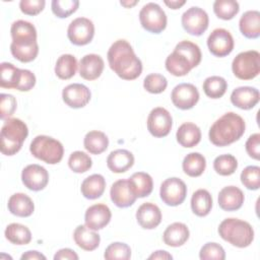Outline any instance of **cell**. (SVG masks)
<instances>
[{
  "instance_id": "cell-42",
  "label": "cell",
  "mask_w": 260,
  "mask_h": 260,
  "mask_svg": "<svg viewBox=\"0 0 260 260\" xmlns=\"http://www.w3.org/2000/svg\"><path fill=\"white\" fill-rule=\"evenodd\" d=\"M104 257L108 260H128L131 258V249L125 243L114 242L106 248Z\"/></svg>"
},
{
  "instance_id": "cell-31",
  "label": "cell",
  "mask_w": 260,
  "mask_h": 260,
  "mask_svg": "<svg viewBox=\"0 0 260 260\" xmlns=\"http://www.w3.org/2000/svg\"><path fill=\"white\" fill-rule=\"evenodd\" d=\"M22 77V69L15 67L12 63L2 62L0 64V86L3 88L18 89Z\"/></svg>"
},
{
  "instance_id": "cell-12",
  "label": "cell",
  "mask_w": 260,
  "mask_h": 260,
  "mask_svg": "<svg viewBox=\"0 0 260 260\" xmlns=\"http://www.w3.org/2000/svg\"><path fill=\"white\" fill-rule=\"evenodd\" d=\"M94 36V25L86 17L73 19L67 28V37L75 46H84L91 42Z\"/></svg>"
},
{
  "instance_id": "cell-49",
  "label": "cell",
  "mask_w": 260,
  "mask_h": 260,
  "mask_svg": "<svg viewBox=\"0 0 260 260\" xmlns=\"http://www.w3.org/2000/svg\"><path fill=\"white\" fill-rule=\"evenodd\" d=\"M246 151L250 157L254 159H259L260 156V134H252L246 141Z\"/></svg>"
},
{
  "instance_id": "cell-5",
  "label": "cell",
  "mask_w": 260,
  "mask_h": 260,
  "mask_svg": "<svg viewBox=\"0 0 260 260\" xmlns=\"http://www.w3.org/2000/svg\"><path fill=\"white\" fill-rule=\"evenodd\" d=\"M28 135L26 124L17 118L6 119L0 133L1 152L5 155L17 153Z\"/></svg>"
},
{
  "instance_id": "cell-50",
  "label": "cell",
  "mask_w": 260,
  "mask_h": 260,
  "mask_svg": "<svg viewBox=\"0 0 260 260\" xmlns=\"http://www.w3.org/2000/svg\"><path fill=\"white\" fill-rule=\"evenodd\" d=\"M36 84V76L35 74L27 70V69H22V77H21V82L17 90L19 91H28L30 90Z\"/></svg>"
},
{
  "instance_id": "cell-37",
  "label": "cell",
  "mask_w": 260,
  "mask_h": 260,
  "mask_svg": "<svg viewBox=\"0 0 260 260\" xmlns=\"http://www.w3.org/2000/svg\"><path fill=\"white\" fill-rule=\"evenodd\" d=\"M5 238L14 245H26L31 241V233L21 223H10L5 229Z\"/></svg>"
},
{
  "instance_id": "cell-41",
  "label": "cell",
  "mask_w": 260,
  "mask_h": 260,
  "mask_svg": "<svg viewBox=\"0 0 260 260\" xmlns=\"http://www.w3.org/2000/svg\"><path fill=\"white\" fill-rule=\"evenodd\" d=\"M68 166L74 173L82 174L91 168L92 160L87 153L76 150L70 154L68 158Z\"/></svg>"
},
{
  "instance_id": "cell-18",
  "label": "cell",
  "mask_w": 260,
  "mask_h": 260,
  "mask_svg": "<svg viewBox=\"0 0 260 260\" xmlns=\"http://www.w3.org/2000/svg\"><path fill=\"white\" fill-rule=\"evenodd\" d=\"M111 200L120 208H126L134 204L137 197L132 191L128 179H121L116 181L110 190Z\"/></svg>"
},
{
  "instance_id": "cell-24",
  "label": "cell",
  "mask_w": 260,
  "mask_h": 260,
  "mask_svg": "<svg viewBox=\"0 0 260 260\" xmlns=\"http://www.w3.org/2000/svg\"><path fill=\"white\" fill-rule=\"evenodd\" d=\"M134 165V155L127 149L113 150L107 158V166L110 171L116 174L127 172Z\"/></svg>"
},
{
  "instance_id": "cell-11",
  "label": "cell",
  "mask_w": 260,
  "mask_h": 260,
  "mask_svg": "<svg viewBox=\"0 0 260 260\" xmlns=\"http://www.w3.org/2000/svg\"><path fill=\"white\" fill-rule=\"evenodd\" d=\"M160 199L169 206H178L182 204L187 195V186L184 181L173 177L166 179L159 189Z\"/></svg>"
},
{
  "instance_id": "cell-17",
  "label": "cell",
  "mask_w": 260,
  "mask_h": 260,
  "mask_svg": "<svg viewBox=\"0 0 260 260\" xmlns=\"http://www.w3.org/2000/svg\"><path fill=\"white\" fill-rule=\"evenodd\" d=\"M90 90L81 83H71L62 90L63 102L70 108L80 109L85 107L90 101Z\"/></svg>"
},
{
  "instance_id": "cell-6",
  "label": "cell",
  "mask_w": 260,
  "mask_h": 260,
  "mask_svg": "<svg viewBox=\"0 0 260 260\" xmlns=\"http://www.w3.org/2000/svg\"><path fill=\"white\" fill-rule=\"evenodd\" d=\"M218 234L222 240L238 248H246L254 240L252 225L248 221L234 217L225 218L219 223Z\"/></svg>"
},
{
  "instance_id": "cell-35",
  "label": "cell",
  "mask_w": 260,
  "mask_h": 260,
  "mask_svg": "<svg viewBox=\"0 0 260 260\" xmlns=\"http://www.w3.org/2000/svg\"><path fill=\"white\" fill-rule=\"evenodd\" d=\"M182 168L189 177H199L205 171L206 159L199 152H190L184 157Z\"/></svg>"
},
{
  "instance_id": "cell-28",
  "label": "cell",
  "mask_w": 260,
  "mask_h": 260,
  "mask_svg": "<svg viewBox=\"0 0 260 260\" xmlns=\"http://www.w3.org/2000/svg\"><path fill=\"white\" fill-rule=\"evenodd\" d=\"M239 27L242 35L248 39H257L260 36V12L248 10L240 18Z\"/></svg>"
},
{
  "instance_id": "cell-51",
  "label": "cell",
  "mask_w": 260,
  "mask_h": 260,
  "mask_svg": "<svg viewBox=\"0 0 260 260\" xmlns=\"http://www.w3.org/2000/svg\"><path fill=\"white\" fill-rule=\"evenodd\" d=\"M54 259L55 260H77L78 259V255L75 253V251H73L72 249L69 248H64V249H60L55 255H54Z\"/></svg>"
},
{
  "instance_id": "cell-43",
  "label": "cell",
  "mask_w": 260,
  "mask_h": 260,
  "mask_svg": "<svg viewBox=\"0 0 260 260\" xmlns=\"http://www.w3.org/2000/svg\"><path fill=\"white\" fill-rule=\"evenodd\" d=\"M79 6L77 0H53L51 3L52 12L59 18H66L74 13Z\"/></svg>"
},
{
  "instance_id": "cell-10",
  "label": "cell",
  "mask_w": 260,
  "mask_h": 260,
  "mask_svg": "<svg viewBox=\"0 0 260 260\" xmlns=\"http://www.w3.org/2000/svg\"><path fill=\"white\" fill-rule=\"evenodd\" d=\"M181 22L183 28L188 34L199 37L207 29L209 18L205 10L197 6H192L182 14Z\"/></svg>"
},
{
  "instance_id": "cell-40",
  "label": "cell",
  "mask_w": 260,
  "mask_h": 260,
  "mask_svg": "<svg viewBox=\"0 0 260 260\" xmlns=\"http://www.w3.org/2000/svg\"><path fill=\"white\" fill-rule=\"evenodd\" d=\"M238 168V160L233 154H221L213 160V169L220 176H231Z\"/></svg>"
},
{
  "instance_id": "cell-15",
  "label": "cell",
  "mask_w": 260,
  "mask_h": 260,
  "mask_svg": "<svg viewBox=\"0 0 260 260\" xmlns=\"http://www.w3.org/2000/svg\"><path fill=\"white\" fill-rule=\"evenodd\" d=\"M171 99L178 109L190 110L198 103L199 91L192 83H180L173 88Z\"/></svg>"
},
{
  "instance_id": "cell-34",
  "label": "cell",
  "mask_w": 260,
  "mask_h": 260,
  "mask_svg": "<svg viewBox=\"0 0 260 260\" xmlns=\"http://www.w3.org/2000/svg\"><path fill=\"white\" fill-rule=\"evenodd\" d=\"M212 208V197L205 189L196 190L191 198V209L197 216H206Z\"/></svg>"
},
{
  "instance_id": "cell-26",
  "label": "cell",
  "mask_w": 260,
  "mask_h": 260,
  "mask_svg": "<svg viewBox=\"0 0 260 260\" xmlns=\"http://www.w3.org/2000/svg\"><path fill=\"white\" fill-rule=\"evenodd\" d=\"M8 210L19 217L30 216L35 210V204L29 196L24 193H15L8 199Z\"/></svg>"
},
{
  "instance_id": "cell-29",
  "label": "cell",
  "mask_w": 260,
  "mask_h": 260,
  "mask_svg": "<svg viewBox=\"0 0 260 260\" xmlns=\"http://www.w3.org/2000/svg\"><path fill=\"white\" fill-rule=\"evenodd\" d=\"M176 138L179 144L183 147H194L201 140L200 128L196 124L191 122L183 123L177 130Z\"/></svg>"
},
{
  "instance_id": "cell-14",
  "label": "cell",
  "mask_w": 260,
  "mask_h": 260,
  "mask_svg": "<svg viewBox=\"0 0 260 260\" xmlns=\"http://www.w3.org/2000/svg\"><path fill=\"white\" fill-rule=\"evenodd\" d=\"M234 39L225 28L213 29L207 38L209 52L216 57H225L234 50Z\"/></svg>"
},
{
  "instance_id": "cell-1",
  "label": "cell",
  "mask_w": 260,
  "mask_h": 260,
  "mask_svg": "<svg viewBox=\"0 0 260 260\" xmlns=\"http://www.w3.org/2000/svg\"><path fill=\"white\" fill-rule=\"evenodd\" d=\"M108 62L110 68L124 80H134L142 72V63L126 40H118L109 48Z\"/></svg>"
},
{
  "instance_id": "cell-52",
  "label": "cell",
  "mask_w": 260,
  "mask_h": 260,
  "mask_svg": "<svg viewBox=\"0 0 260 260\" xmlns=\"http://www.w3.org/2000/svg\"><path fill=\"white\" fill-rule=\"evenodd\" d=\"M21 260H46V256L43 255L42 253L38 252V251H27L25 253H23L20 257Z\"/></svg>"
},
{
  "instance_id": "cell-45",
  "label": "cell",
  "mask_w": 260,
  "mask_h": 260,
  "mask_svg": "<svg viewBox=\"0 0 260 260\" xmlns=\"http://www.w3.org/2000/svg\"><path fill=\"white\" fill-rule=\"evenodd\" d=\"M168 86L167 78L158 73H150L145 76L143 80V87L150 93H160L166 90Z\"/></svg>"
},
{
  "instance_id": "cell-25",
  "label": "cell",
  "mask_w": 260,
  "mask_h": 260,
  "mask_svg": "<svg viewBox=\"0 0 260 260\" xmlns=\"http://www.w3.org/2000/svg\"><path fill=\"white\" fill-rule=\"evenodd\" d=\"M73 239L75 244L85 251L95 250L101 242V237L96 231L90 230L85 224L76 226L73 233Z\"/></svg>"
},
{
  "instance_id": "cell-20",
  "label": "cell",
  "mask_w": 260,
  "mask_h": 260,
  "mask_svg": "<svg viewBox=\"0 0 260 260\" xmlns=\"http://www.w3.org/2000/svg\"><path fill=\"white\" fill-rule=\"evenodd\" d=\"M260 100L259 90L252 86H239L231 94V102L242 110L253 109Z\"/></svg>"
},
{
  "instance_id": "cell-46",
  "label": "cell",
  "mask_w": 260,
  "mask_h": 260,
  "mask_svg": "<svg viewBox=\"0 0 260 260\" xmlns=\"http://www.w3.org/2000/svg\"><path fill=\"white\" fill-rule=\"evenodd\" d=\"M199 258L201 260H223L225 259V252L219 244L209 242L204 244L200 249Z\"/></svg>"
},
{
  "instance_id": "cell-13",
  "label": "cell",
  "mask_w": 260,
  "mask_h": 260,
  "mask_svg": "<svg viewBox=\"0 0 260 260\" xmlns=\"http://www.w3.org/2000/svg\"><path fill=\"white\" fill-rule=\"evenodd\" d=\"M147 130L154 137L167 136L173 125V119L170 112L162 108L156 107L152 109L147 117Z\"/></svg>"
},
{
  "instance_id": "cell-30",
  "label": "cell",
  "mask_w": 260,
  "mask_h": 260,
  "mask_svg": "<svg viewBox=\"0 0 260 260\" xmlns=\"http://www.w3.org/2000/svg\"><path fill=\"white\" fill-rule=\"evenodd\" d=\"M106 189V180L100 174H93L85 178L80 187L81 194L86 199H98L100 198Z\"/></svg>"
},
{
  "instance_id": "cell-32",
  "label": "cell",
  "mask_w": 260,
  "mask_h": 260,
  "mask_svg": "<svg viewBox=\"0 0 260 260\" xmlns=\"http://www.w3.org/2000/svg\"><path fill=\"white\" fill-rule=\"evenodd\" d=\"M133 193L137 198H143L152 192L153 181L149 174L144 172L134 173L129 179Z\"/></svg>"
},
{
  "instance_id": "cell-21",
  "label": "cell",
  "mask_w": 260,
  "mask_h": 260,
  "mask_svg": "<svg viewBox=\"0 0 260 260\" xmlns=\"http://www.w3.org/2000/svg\"><path fill=\"white\" fill-rule=\"evenodd\" d=\"M136 219L142 229L153 230L161 221V211L154 203L145 202L138 207Z\"/></svg>"
},
{
  "instance_id": "cell-7",
  "label": "cell",
  "mask_w": 260,
  "mask_h": 260,
  "mask_svg": "<svg viewBox=\"0 0 260 260\" xmlns=\"http://www.w3.org/2000/svg\"><path fill=\"white\" fill-rule=\"evenodd\" d=\"M29 151L36 158L49 165H56L63 158L64 147L59 140L51 136L38 135L30 142Z\"/></svg>"
},
{
  "instance_id": "cell-55",
  "label": "cell",
  "mask_w": 260,
  "mask_h": 260,
  "mask_svg": "<svg viewBox=\"0 0 260 260\" xmlns=\"http://www.w3.org/2000/svg\"><path fill=\"white\" fill-rule=\"evenodd\" d=\"M138 3L137 0H134V1H120V4L126 8H130L134 5H136Z\"/></svg>"
},
{
  "instance_id": "cell-19",
  "label": "cell",
  "mask_w": 260,
  "mask_h": 260,
  "mask_svg": "<svg viewBox=\"0 0 260 260\" xmlns=\"http://www.w3.org/2000/svg\"><path fill=\"white\" fill-rule=\"evenodd\" d=\"M112 217L110 208L103 203H98L89 206L84 214L85 225L93 231L104 229L109 224Z\"/></svg>"
},
{
  "instance_id": "cell-33",
  "label": "cell",
  "mask_w": 260,
  "mask_h": 260,
  "mask_svg": "<svg viewBox=\"0 0 260 260\" xmlns=\"http://www.w3.org/2000/svg\"><path fill=\"white\" fill-rule=\"evenodd\" d=\"M84 148L91 154H101L109 145L108 136L99 130H92L85 134L83 139Z\"/></svg>"
},
{
  "instance_id": "cell-38",
  "label": "cell",
  "mask_w": 260,
  "mask_h": 260,
  "mask_svg": "<svg viewBox=\"0 0 260 260\" xmlns=\"http://www.w3.org/2000/svg\"><path fill=\"white\" fill-rule=\"evenodd\" d=\"M203 91L210 99L221 98L228 88V82L221 76L213 75L207 77L203 82Z\"/></svg>"
},
{
  "instance_id": "cell-47",
  "label": "cell",
  "mask_w": 260,
  "mask_h": 260,
  "mask_svg": "<svg viewBox=\"0 0 260 260\" xmlns=\"http://www.w3.org/2000/svg\"><path fill=\"white\" fill-rule=\"evenodd\" d=\"M16 100L12 94H0V118L2 120L9 119L16 110Z\"/></svg>"
},
{
  "instance_id": "cell-53",
  "label": "cell",
  "mask_w": 260,
  "mask_h": 260,
  "mask_svg": "<svg viewBox=\"0 0 260 260\" xmlns=\"http://www.w3.org/2000/svg\"><path fill=\"white\" fill-rule=\"evenodd\" d=\"M148 259H162V260H168V259H173V256L167 252V251H164V250H158V251H155L153 252L149 257Z\"/></svg>"
},
{
  "instance_id": "cell-9",
  "label": "cell",
  "mask_w": 260,
  "mask_h": 260,
  "mask_svg": "<svg viewBox=\"0 0 260 260\" xmlns=\"http://www.w3.org/2000/svg\"><path fill=\"white\" fill-rule=\"evenodd\" d=\"M139 20L142 27L152 34L161 32L167 27L168 21L166 12L154 2L143 5L139 11Z\"/></svg>"
},
{
  "instance_id": "cell-22",
  "label": "cell",
  "mask_w": 260,
  "mask_h": 260,
  "mask_svg": "<svg viewBox=\"0 0 260 260\" xmlns=\"http://www.w3.org/2000/svg\"><path fill=\"white\" fill-rule=\"evenodd\" d=\"M218 205L224 211H235L242 207L245 196L243 191L236 186L223 187L218 193Z\"/></svg>"
},
{
  "instance_id": "cell-4",
  "label": "cell",
  "mask_w": 260,
  "mask_h": 260,
  "mask_svg": "<svg viewBox=\"0 0 260 260\" xmlns=\"http://www.w3.org/2000/svg\"><path fill=\"white\" fill-rule=\"evenodd\" d=\"M200 48L190 41L179 42L173 53L166 59V69L174 76L187 75L191 69L201 62Z\"/></svg>"
},
{
  "instance_id": "cell-48",
  "label": "cell",
  "mask_w": 260,
  "mask_h": 260,
  "mask_svg": "<svg viewBox=\"0 0 260 260\" xmlns=\"http://www.w3.org/2000/svg\"><path fill=\"white\" fill-rule=\"evenodd\" d=\"M45 4V0H21L19 8L26 15H37L43 11Z\"/></svg>"
},
{
  "instance_id": "cell-16",
  "label": "cell",
  "mask_w": 260,
  "mask_h": 260,
  "mask_svg": "<svg viewBox=\"0 0 260 260\" xmlns=\"http://www.w3.org/2000/svg\"><path fill=\"white\" fill-rule=\"evenodd\" d=\"M21 181L27 189L31 191H41L48 185L49 173L40 165H28L22 170Z\"/></svg>"
},
{
  "instance_id": "cell-39",
  "label": "cell",
  "mask_w": 260,
  "mask_h": 260,
  "mask_svg": "<svg viewBox=\"0 0 260 260\" xmlns=\"http://www.w3.org/2000/svg\"><path fill=\"white\" fill-rule=\"evenodd\" d=\"M240 10L239 3L235 0H216L213 3V11L215 15L223 20L234 18Z\"/></svg>"
},
{
  "instance_id": "cell-2",
  "label": "cell",
  "mask_w": 260,
  "mask_h": 260,
  "mask_svg": "<svg viewBox=\"0 0 260 260\" xmlns=\"http://www.w3.org/2000/svg\"><path fill=\"white\" fill-rule=\"evenodd\" d=\"M10 32L12 38L10 52L12 56L23 63L35 60L39 54L35 25L29 21L19 19L11 24Z\"/></svg>"
},
{
  "instance_id": "cell-8",
  "label": "cell",
  "mask_w": 260,
  "mask_h": 260,
  "mask_svg": "<svg viewBox=\"0 0 260 260\" xmlns=\"http://www.w3.org/2000/svg\"><path fill=\"white\" fill-rule=\"evenodd\" d=\"M232 70L236 77L242 80H251L260 72V54L249 50L239 53L232 62Z\"/></svg>"
},
{
  "instance_id": "cell-44",
  "label": "cell",
  "mask_w": 260,
  "mask_h": 260,
  "mask_svg": "<svg viewBox=\"0 0 260 260\" xmlns=\"http://www.w3.org/2000/svg\"><path fill=\"white\" fill-rule=\"evenodd\" d=\"M241 182L249 190H258L260 187V168L248 166L241 173Z\"/></svg>"
},
{
  "instance_id": "cell-23",
  "label": "cell",
  "mask_w": 260,
  "mask_h": 260,
  "mask_svg": "<svg viewBox=\"0 0 260 260\" xmlns=\"http://www.w3.org/2000/svg\"><path fill=\"white\" fill-rule=\"evenodd\" d=\"M105 63L98 54H87L79 61V75L85 80L98 79L104 70Z\"/></svg>"
},
{
  "instance_id": "cell-27",
  "label": "cell",
  "mask_w": 260,
  "mask_h": 260,
  "mask_svg": "<svg viewBox=\"0 0 260 260\" xmlns=\"http://www.w3.org/2000/svg\"><path fill=\"white\" fill-rule=\"evenodd\" d=\"M190 236L188 226L183 222L170 224L162 234L164 243L170 247H180L184 245Z\"/></svg>"
},
{
  "instance_id": "cell-3",
  "label": "cell",
  "mask_w": 260,
  "mask_h": 260,
  "mask_svg": "<svg viewBox=\"0 0 260 260\" xmlns=\"http://www.w3.org/2000/svg\"><path fill=\"white\" fill-rule=\"evenodd\" d=\"M246 124L244 119L229 112L219 117L209 129V140L216 146H226L238 141L245 133Z\"/></svg>"
},
{
  "instance_id": "cell-54",
  "label": "cell",
  "mask_w": 260,
  "mask_h": 260,
  "mask_svg": "<svg viewBox=\"0 0 260 260\" xmlns=\"http://www.w3.org/2000/svg\"><path fill=\"white\" fill-rule=\"evenodd\" d=\"M164 3H165L168 7L172 8V9H178V8H180L181 6H183V5L186 3V1H185V0H171V1L165 0Z\"/></svg>"
},
{
  "instance_id": "cell-36",
  "label": "cell",
  "mask_w": 260,
  "mask_h": 260,
  "mask_svg": "<svg viewBox=\"0 0 260 260\" xmlns=\"http://www.w3.org/2000/svg\"><path fill=\"white\" fill-rule=\"evenodd\" d=\"M77 70V60L71 54L61 55L55 65V73L60 79H70L73 77Z\"/></svg>"
}]
</instances>
